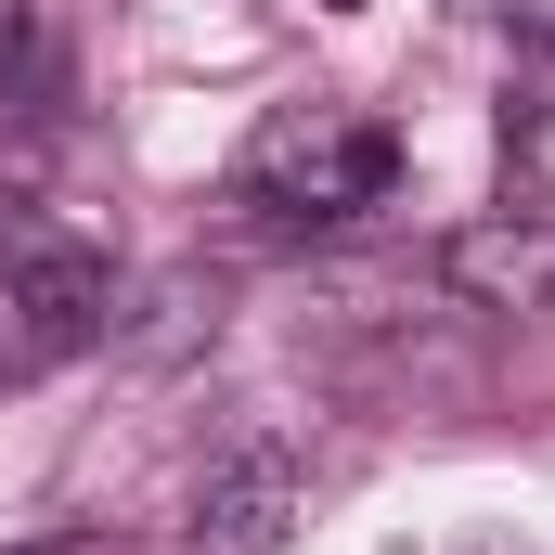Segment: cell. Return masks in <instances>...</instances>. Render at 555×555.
I'll list each match as a JSON object with an SVG mask.
<instances>
[{
  "label": "cell",
  "instance_id": "obj_1",
  "mask_svg": "<svg viewBox=\"0 0 555 555\" xmlns=\"http://www.w3.org/2000/svg\"><path fill=\"white\" fill-rule=\"evenodd\" d=\"M388 181H401V142L362 117H284L246 155V207H272V220H362V207H388Z\"/></svg>",
  "mask_w": 555,
  "mask_h": 555
},
{
  "label": "cell",
  "instance_id": "obj_2",
  "mask_svg": "<svg viewBox=\"0 0 555 555\" xmlns=\"http://www.w3.org/2000/svg\"><path fill=\"white\" fill-rule=\"evenodd\" d=\"M104 323H117V272H104L91 246H26V259L0 272V375L65 362V349H91Z\"/></svg>",
  "mask_w": 555,
  "mask_h": 555
},
{
  "label": "cell",
  "instance_id": "obj_3",
  "mask_svg": "<svg viewBox=\"0 0 555 555\" xmlns=\"http://www.w3.org/2000/svg\"><path fill=\"white\" fill-rule=\"evenodd\" d=\"M297 517H310V465H297L284 439H246V452L194 491L181 555H284V543H297Z\"/></svg>",
  "mask_w": 555,
  "mask_h": 555
},
{
  "label": "cell",
  "instance_id": "obj_4",
  "mask_svg": "<svg viewBox=\"0 0 555 555\" xmlns=\"http://www.w3.org/2000/svg\"><path fill=\"white\" fill-rule=\"evenodd\" d=\"M439 284L465 310H555V233L543 220H465L439 246Z\"/></svg>",
  "mask_w": 555,
  "mask_h": 555
},
{
  "label": "cell",
  "instance_id": "obj_5",
  "mask_svg": "<svg viewBox=\"0 0 555 555\" xmlns=\"http://www.w3.org/2000/svg\"><path fill=\"white\" fill-rule=\"evenodd\" d=\"M0 91H39V0H0Z\"/></svg>",
  "mask_w": 555,
  "mask_h": 555
},
{
  "label": "cell",
  "instance_id": "obj_6",
  "mask_svg": "<svg viewBox=\"0 0 555 555\" xmlns=\"http://www.w3.org/2000/svg\"><path fill=\"white\" fill-rule=\"evenodd\" d=\"M13 555H104V543H91V530H65V543H13Z\"/></svg>",
  "mask_w": 555,
  "mask_h": 555
},
{
  "label": "cell",
  "instance_id": "obj_7",
  "mask_svg": "<svg viewBox=\"0 0 555 555\" xmlns=\"http://www.w3.org/2000/svg\"><path fill=\"white\" fill-rule=\"evenodd\" d=\"M323 13H362V0H323Z\"/></svg>",
  "mask_w": 555,
  "mask_h": 555
}]
</instances>
